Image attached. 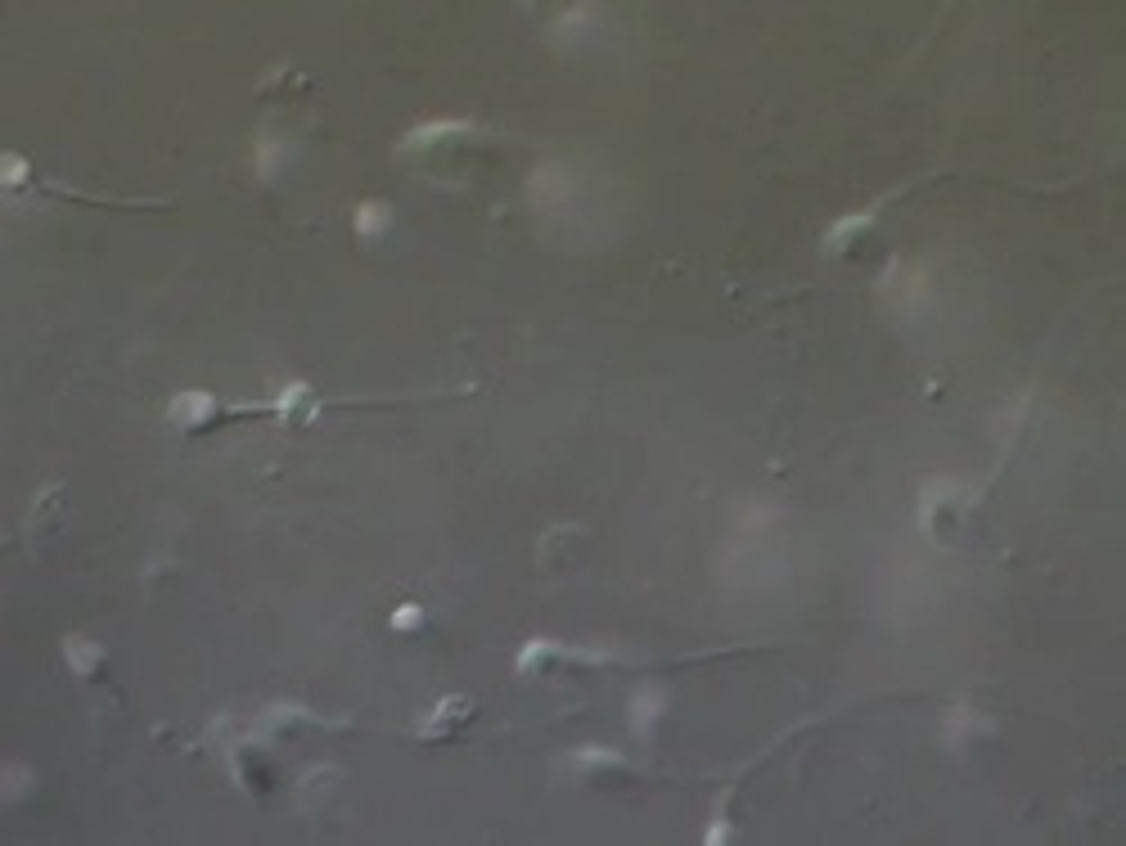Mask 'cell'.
<instances>
[{
  "label": "cell",
  "mask_w": 1126,
  "mask_h": 846,
  "mask_svg": "<svg viewBox=\"0 0 1126 846\" xmlns=\"http://www.w3.org/2000/svg\"><path fill=\"white\" fill-rule=\"evenodd\" d=\"M973 729H987V720L973 716L969 707H955V711H951V725H946V743H951V747H964V738H969Z\"/></svg>",
  "instance_id": "9c48e42d"
},
{
  "label": "cell",
  "mask_w": 1126,
  "mask_h": 846,
  "mask_svg": "<svg viewBox=\"0 0 1126 846\" xmlns=\"http://www.w3.org/2000/svg\"><path fill=\"white\" fill-rule=\"evenodd\" d=\"M289 135H275V131H266L262 140H257V176L262 180H271V176H280L284 171V162H289Z\"/></svg>",
  "instance_id": "5b68a950"
},
{
  "label": "cell",
  "mask_w": 1126,
  "mask_h": 846,
  "mask_svg": "<svg viewBox=\"0 0 1126 846\" xmlns=\"http://www.w3.org/2000/svg\"><path fill=\"white\" fill-rule=\"evenodd\" d=\"M0 180H5V185H10V189L28 185V180H32V167H28V158H23V153H5V158H0Z\"/></svg>",
  "instance_id": "7c38bea8"
},
{
  "label": "cell",
  "mask_w": 1126,
  "mask_h": 846,
  "mask_svg": "<svg viewBox=\"0 0 1126 846\" xmlns=\"http://www.w3.org/2000/svg\"><path fill=\"white\" fill-rule=\"evenodd\" d=\"M663 707H667V693L658 689V684H640V689L631 693V729H636L640 738H649L658 725V716H663Z\"/></svg>",
  "instance_id": "3957f363"
},
{
  "label": "cell",
  "mask_w": 1126,
  "mask_h": 846,
  "mask_svg": "<svg viewBox=\"0 0 1126 846\" xmlns=\"http://www.w3.org/2000/svg\"><path fill=\"white\" fill-rule=\"evenodd\" d=\"M64 662L73 666V675H95V666L104 662V648L86 635H68L64 639Z\"/></svg>",
  "instance_id": "8992f818"
},
{
  "label": "cell",
  "mask_w": 1126,
  "mask_h": 846,
  "mask_svg": "<svg viewBox=\"0 0 1126 846\" xmlns=\"http://www.w3.org/2000/svg\"><path fill=\"white\" fill-rule=\"evenodd\" d=\"M388 626L397 630V635H415V630L424 626V603H397Z\"/></svg>",
  "instance_id": "8fae6325"
},
{
  "label": "cell",
  "mask_w": 1126,
  "mask_h": 846,
  "mask_svg": "<svg viewBox=\"0 0 1126 846\" xmlns=\"http://www.w3.org/2000/svg\"><path fill=\"white\" fill-rule=\"evenodd\" d=\"M874 216H879V203H870V207H865V212H852V216H843V221H834V225H829V230H825V248H829V252L847 248V243H852L856 234H861L865 225L874 221Z\"/></svg>",
  "instance_id": "52a82bcc"
},
{
  "label": "cell",
  "mask_w": 1126,
  "mask_h": 846,
  "mask_svg": "<svg viewBox=\"0 0 1126 846\" xmlns=\"http://www.w3.org/2000/svg\"><path fill=\"white\" fill-rule=\"evenodd\" d=\"M469 131H473V122H464V117H437V122L410 126V131L401 135L397 149H401V153H424V149H433V144H446V140H455V135H469Z\"/></svg>",
  "instance_id": "7a4b0ae2"
},
{
  "label": "cell",
  "mask_w": 1126,
  "mask_h": 846,
  "mask_svg": "<svg viewBox=\"0 0 1126 846\" xmlns=\"http://www.w3.org/2000/svg\"><path fill=\"white\" fill-rule=\"evenodd\" d=\"M469 711H473V702H469V698H446V702H437L433 716H428V725H424V734H442L446 720L469 716Z\"/></svg>",
  "instance_id": "30bf717a"
},
{
  "label": "cell",
  "mask_w": 1126,
  "mask_h": 846,
  "mask_svg": "<svg viewBox=\"0 0 1126 846\" xmlns=\"http://www.w3.org/2000/svg\"><path fill=\"white\" fill-rule=\"evenodd\" d=\"M568 761H573L577 770H613V765H622V752H613V747H604V743H586V747H577Z\"/></svg>",
  "instance_id": "ba28073f"
},
{
  "label": "cell",
  "mask_w": 1126,
  "mask_h": 846,
  "mask_svg": "<svg viewBox=\"0 0 1126 846\" xmlns=\"http://www.w3.org/2000/svg\"><path fill=\"white\" fill-rule=\"evenodd\" d=\"M32 783V770L28 765H5V801H19Z\"/></svg>",
  "instance_id": "4fadbf2b"
},
{
  "label": "cell",
  "mask_w": 1126,
  "mask_h": 846,
  "mask_svg": "<svg viewBox=\"0 0 1126 846\" xmlns=\"http://www.w3.org/2000/svg\"><path fill=\"white\" fill-rule=\"evenodd\" d=\"M388 225H392V207L383 203V198H370V203H356V212H352V230L361 234V239H379V234H388Z\"/></svg>",
  "instance_id": "277c9868"
},
{
  "label": "cell",
  "mask_w": 1126,
  "mask_h": 846,
  "mask_svg": "<svg viewBox=\"0 0 1126 846\" xmlns=\"http://www.w3.org/2000/svg\"><path fill=\"white\" fill-rule=\"evenodd\" d=\"M167 419H172L176 428H203V423L221 419V401L212 392H203V387H190V392H176L172 396Z\"/></svg>",
  "instance_id": "6da1fadb"
}]
</instances>
